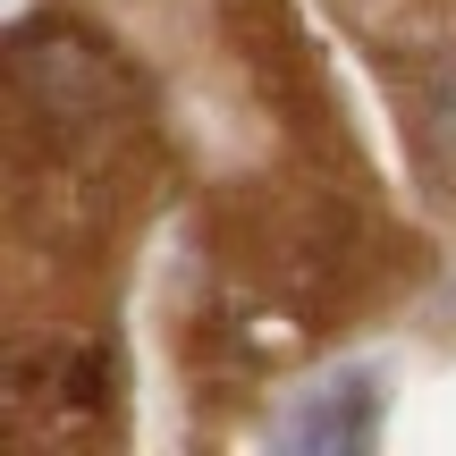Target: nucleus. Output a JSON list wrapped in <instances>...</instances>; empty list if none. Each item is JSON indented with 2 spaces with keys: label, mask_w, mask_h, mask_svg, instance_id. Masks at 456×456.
Listing matches in <instances>:
<instances>
[{
  "label": "nucleus",
  "mask_w": 456,
  "mask_h": 456,
  "mask_svg": "<svg viewBox=\"0 0 456 456\" xmlns=\"http://www.w3.org/2000/svg\"><path fill=\"white\" fill-rule=\"evenodd\" d=\"M144 135L135 77L77 17H34L9 51V212L17 245H94L127 195V152Z\"/></svg>",
  "instance_id": "obj_1"
},
{
  "label": "nucleus",
  "mask_w": 456,
  "mask_h": 456,
  "mask_svg": "<svg viewBox=\"0 0 456 456\" xmlns=\"http://www.w3.org/2000/svg\"><path fill=\"white\" fill-rule=\"evenodd\" d=\"M110 431V346L94 338H17L9 346V440L77 448Z\"/></svg>",
  "instance_id": "obj_2"
},
{
  "label": "nucleus",
  "mask_w": 456,
  "mask_h": 456,
  "mask_svg": "<svg viewBox=\"0 0 456 456\" xmlns=\"http://www.w3.org/2000/svg\"><path fill=\"white\" fill-rule=\"evenodd\" d=\"M228 34L245 43V68H254V85L271 94V110L288 118L296 135H313V144H338V102H330L322 85V60L305 51V26H296L288 0H228Z\"/></svg>",
  "instance_id": "obj_3"
}]
</instances>
